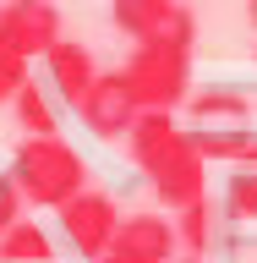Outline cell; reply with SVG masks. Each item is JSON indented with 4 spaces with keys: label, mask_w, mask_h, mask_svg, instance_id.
Returning a JSON list of instances; mask_svg holds the SVG:
<instances>
[{
    "label": "cell",
    "mask_w": 257,
    "mask_h": 263,
    "mask_svg": "<svg viewBox=\"0 0 257 263\" xmlns=\"http://www.w3.org/2000/svg\"><path fill=\"white\" fill-rule=\"evenodd\" d=\"M126 143H131V159H137L143 181L159 192V203L186 209V203H197V197H208V170H203L192 137L175 126L170 110H137Z\"/></svg>",
    "instance_id": "cell-1"
},
{
    "label": "cell",
    "mask_w": 257,
    "mask_h": 263,
    "mask_svg": "<svg viewBox=\"0 0 257 263\" xmlns=\"http://www.w3.org/2000/svg\"><path fill=\"white\" fill-rule=\"evenodd\" d=\"M11 186L22 192V203L38 209H61L71 192L88 186V164L71 143L61 137H22L11 154Z\"/></svg>",
    "instance_id": "cell-2"
},
{
    "label": "cell",
    "mask_w": 257,
    "mask_h": 263,
    "mask_svg": "<svg viewBox=\"0 0 257 263\" xmlns=\"http://www.w3.org/2000/svg\"><path fill=\"white\" fill-rule=\"evenodd\" d=\"M126 93L137 99V110H175L192 93V49L170 44H137L131 61L121 66Z\"/></svg>",
    "instance_id": "cell-3"
},
{
    "label": "cell",
    "mask_w": 257,
    "mask_h": 263,
    "mask_svg": "<svg viewBox=\"0 0 257 263\" xmlns=\"http://www.w3.org/2000/svg\"><path fill=\"white\" fill-rule=\"evenodd\" d=\"M110 22L131 44L192 49V39H197V16L186 11V0H110Z\"/></svg>",
    "instance_id": "cell-4"
},
{
    "label": "cell",
    "mask_w": 257,
    "mask_h": 263,
    "mask_svg": "<svg viewBox=\"0 0 257 263\" xmlns=\"http://www.w3.org/2000/svg\"><path fill=\"white\" fill-rule=\"evenodd\" d=\"M61 230H66V241L77 247V258H104V247H110L115 225H121V214H115V197L93 192V186H82V192H71L61 203Z\"/></svg>",
    "instance_id": "cell-5"
},
{
    "label": "cell",
    "mask_w": 257,
    "mask_h": 263,
    "mask_svg": "<svg viewBox=\"0 0 257 263\" xmlns=\"http://www.w3.org/2000/svg\"><path fill=\"white\" fill-rule=\"evenodd\" d=\"M55 39H61L55 0H6V6H0V49H6V55L33 61V55H44Z\"/></svg>",
    "instance_id": "cell-6"
},
{
    "label": "cell",
    "mask_w": 257,
    "mask_h": 263,
    "mask_svg": "<svg viewBox=\"0 0 257 263\" xmlns=\"http://www.w3.org/2000/svg\"><path fill=\"white\" fill-rule=\"evenodd\" d=\"M77 115H82V126L93 132V137L115 143V137H126L131 121H137V99L126 93L121 71H98V77L88 82V93L77 99Z\"/></svg>",
    "instance_id": "cell-7"
},
{
    "label": "cell",
    "mask_w": 257,
    "mask_h": 263,
    "mask_svg": "<svg viewBox=\"0 0 257 263\" xmlns=\"http://www.w3.org/2000/svg\"><path fill=\"white\" fill-rule=\"evenodd\" d=\"M175 247H181L175 241V225H170L164 214H126V219L115 225L104 258H121V263H170Z\"/></svg>",
    "instance_id": "cell-8"
},
{
    "label": "cell",
    "mask_w": 257,
    "mask_h": 263,
    "mask_svg": "<svg viewBox=\"0 0 257 263\" xmlns=\"http://www.w3.org/2000/svg\"><path fill=\"white\" fill-rule=\"evenodd\" d=\"M44 66H49V82H55V93H61L66 104H77V99L88 93V82L98 77L93 49L77 44V39H55V44L44 49Z\"/></svg>",
    "instance_id": "cell-9"
},
{
    "label": "cell",
    "mask_w": 257,
    "mask_h": 263,
    "mask_svg": "<svg viewBox=\"0 0 257 263\" xmlns=\"http://www.w3.org/2000/svg\"><path fill=\"white\" fill-rule=\"evenodd\" d=\"M49 236L44 225H33V219H16V225L0 230V263H49Z\"/></svg>",
    "instance_id": "cell-10"
},
{
    "label": "cell",
    "mask_w": 257,
    "mask_h": 263,
    "mask_svg": "<svg viewBox=\"0 0 257 263\" xmlns=\"http://www.w3.org/2000/svg\"><path fill=\"white\" fill-rule=\"evenodd\" d=\"M11 110H16V121H22V137H55V110H49L44 88L33 77L11 93Z\"/></svg>",
    "instance_id": "cell-11"
},
{
    "label": "cell",
    "mask_w": 257,
    "mask_h": 263,
    "mask_svg": "<svg viewBox=\"0 0 257 263\" xmlns=\"http://www.w3.org/2000/svg\"><path fill=\"white\" fill-rule=\"evenodd\" d=\"M181 219H170L175 225V241L192 252V258H203V247L213 241V203L208 197H197V203H186V209H175Z\"/></svg>",
    "instance_id": "cell-12"
},
{
    "label": "cell",
    "mask_w": 257,
    "mask_h": 263,
    "mask_svg": "<svg viewBox=\"0 0 257 263\" xmlns=\"http://www.w3.org/2000/svg\"><path fill=\"white\" fill-rule=\"evenodd\" d=\"M192 104L197 121H246V99L230 93V88H203L197 99H186Z\"/></svg>",
    "instance_id": "cell-13"
},
{
    "label": "cell",
    "mask_w": 257,
    "mask_h": 263,
    "mask_svg": "<svg viewBox=\"0 0 257 263\" xmlns=\"http://www.w3.org/2000/svg\"><path fill=\"white\" fill-rule=\"evenodd\" d=\"M225 214L230 219H257V170H235V176H230Z\"/></svg>",
    "instance_id": "cell-14"
},
{
    "label": "cell",
    "mask_w": 257,
    "mask_h": 263,
    "mask_svg": "<svg viewBox=\"0 0 257 263\" xmlns=\"http://www.w3.org/2000/svg\"><path fill=\"white\" fill-rule=\"evenodd\" d=\"M28 82V61H16V55H6L0 49V104H11V93Z\"/></svg>",
    "instance_id": "cell-15"
},
{
    "label": "cell",
    "mask_w": 257,
    "mask_h": 263,
    "mask_svg": "<svg viewBox=\"0 0 257 263\" xmlns=\"http://www.w3.org/2000/svg\"><path fill=\"white\" fill-rule=\"evenodd\" d=\"M22 219V192L11 186V176H0V230Z\"/></svg>",
    "instance_id": "cell-16"
},
{
    "label": "cell",
    "mask_w": 257,
    "mask_h": 263,
    "mask_svg": "<svg viewBox=\"0 0 257 263\" xmlns=\"http://www.w3.org/2000/svg\"><path fill=\"white\" fill-rule=\"evenodd\" d=\"M246 16H252V28H257V0H246Z\"/></svg>",
    "instance_id": "cell-17"
},
{
    "label": "cell",
    "mask_w": 257,
    "mask_h": 263,
    "mask_svg": "<svg viewBox=\"0 0 257 263\" xmlns=\"http://www.w3.org/2000/svg\"><path fill=\"white\" fill-rule=\"evenodd\" d=\"M170 263H203V258H170Z\"/></svg>",
    "instance_id": "cell-18"
},
{
    "label": "cell",
    "mask_w": 257,
    "mask_h": 263,
    "mask_svg": "<svg viewBox=\"0 0 257 263\" xmlns=\"http://www.w3.org/2000/svg\"><path fill=\"white\" fill-rule=\"evenodd\" d=\"M93 263H121V258H93Z\"/></svg>",
    "instance_id": "cell-19"
}]
</instances>
